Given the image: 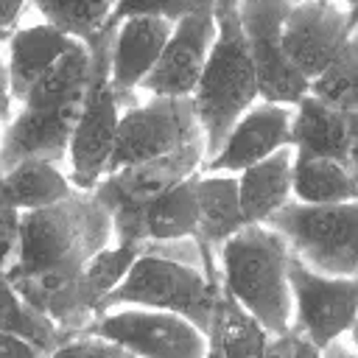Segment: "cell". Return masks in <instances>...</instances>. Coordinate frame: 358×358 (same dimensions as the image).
<instances>
[{"instance_id": "6da1fadb", "label": "cell", "mask_w": 358, "mask_h": 358, "mask_svg": "<svg viewBox=\"0 0 358 358\" xmlns=\"http://www.w3.org/2000/svg\"><path fill=\"white\" fill-rule=\"evenodd\" d=\"M92 81V50L78 42L22 98L14 120L3 126L0 165L11 171L25 159H48L67 168L70 143Z\"/></svg>"}, {"instance_id": "7a4b0ae2", "label": "cell", "mask_w": 358, "mask_h": 358, "mask_svg": "<svg viewBox=\"0 0 358 358\" xmlns=\"http://www.w3.org/2000/svg\"><path fill=\"white\" fill-rule=\"evenodd\" d=\"M224 285L207 274L204 252L196 238L148 241L126 280L101 302V313L115 308H154L190 319L207 336Z\"/></svg>"}, {"instance_id": "3957f363", "label": "cell", "mask_w": 358, "mask_h": 358, "mask_svg": "<svg viewBox=\"0 0 358 358\" xmlns=\"http://www.w3.org/2000/svg\"><path fill=\"white\" fill-rule=\"evenodd\" d=\"M115 243V221L92 190L22 213V243L6 280L36 271H84V266Z\"/></svg>"}, {"instance_id": "277c9868", "label": "cell", "mask_w": 358, "mask_h": 358, "mask_svg": "<svg viewBox=\"0 0 358 358\" xmlns=\"http://www.w3.org/2000/svg\"><path fill=\"white\" fill-rule=\"evenodd\" d=\"M218 39L193 92V106L207 143V162L224 148L235 123L260 101L257 70L241 25L238 6L218 3Z\"/></svg>"}, {"instance_id": "5b68a950", "label": "cell", "mask_w": 358, "mask_h": 358, "mask_svg": "<svg viewBox=\"0 0 358 358\" xmlns=\"http://www.w3.org/2000/svg\"><path fill=\"white\" fill-rule=\"evenodd\" d=\"M291 249L268 224H246L221 252L224 288L271 333H288L294 322Z\"/></svg>"}, {"instance_id": "8992f818", "label": "cell", "mask_w": 358, "mask_h": 358, "mask_svg": "<svg viewBox=\"0 0 358 358\" xmlns=\"http://www.w3.org/2000/svg\"><path fill=\"white\" fill-rule=\"evenodd\" d=\"M112 39H115V31H103L90 42L92 81H90V92L70 143V159H67V173L78 190H95L101 185L117 143L120 117L126 109L140 103V92L129 95L115 90L112 84Z\"/></svg>"}, {"instance_id": "52a82bcc", "label": "cell", "mask_w": 358, "mask_h": 358, "mask_svg": "<svg viewBox=\"0 0 358 358\" xmlns=\"http://www.w3.org/2000/svg\"><path fill=\"white\" fill-rule=\"evenodd\" d=\"M207 165V143L193 140L173 154L106 173L92 190L115 221V243H148L145 210L154 199L182 185Z\"/></svg>"}, {"instance_id": "ba28073f", "label": "cell", "mask_w": 358, "mask_h": 358, "mask_svg": "<svg viewBox=\"0 0 358 358\" xmlns=\"http://www.w3.org/2000/svg\"><path fill=\"white\" fill-rule=\"evenodd\" d=\"M291 255L330 277H358V201L305 204L288 201L268 218Z\"/></svg>"}, {"instance_id": "9c48e42d", "label": "cell", "mask_w": 358, "mask_h": 358, "mask_svg": "<svg viewBox=\"0 0 358 358\" xmlns=\"http://www.w3.org/2000/svg\"><path fill=\"white\" fill-rule=\"evenodd\" d=\"M201 137L204 131H201L193 98L148 95L145 101L123 112L117 143H115L106 173L173 154L182 145Z\"/></svg>"}, {"instance_id": "30bf717a", "label": "cell", "mask_w": 358, "mask_h": 358, "mask_svg": "<svg viewBox=\"0 0 358 358\" xmlns=\"http://www.w3.org/2000/svg\"><path fill=\"white\" fill-rule=\"evenodd\" d=\"M299 0H241L238 14L249 42V53L257 70L260 101L296 106L308 92L310 81L294 67L282 48V28L288 11Z\"/></svg>"}, {"instance_id": "8fae6325", "label": "cell", "mask_w": 358, "mask_h": 358, "mask_svg": "<svg viewBox=\"0 0 358 358\" xmlns=\"http://www.w3.org/2000/svg\"><path fill=\"white\" fill-rule=\"evenodd\" d=\"M291 294L294 322L291 330L319 350L333 344L358 322V277H330L308 268L291 255Z\"/></svg>"}, {"instance_id": "7c38bea8", "label": "cell", "mask_w": 358, "mask_h": 358, "mask_svg": "<svg viewBox=\"0 0 358 358\" xmlns=\"http://www.w3.org/2000/svg\"><path fill=\"white\" fill-rule=\"evenodd\" d=\"M137 358H207L210 336L182 313L154 308L106 310L95 330Z\"/></svg>"}, {"instance_id": "4fadbf2b", "label": "cell", "mask_w": 358, "mask_h": 358, "mask_svg": "<svg viewBox=\"0 0 358 358\" xmlns=\"http://www.w3.org/2000/svg\"><path fill=\"white\" fill-rule=\"evenodd\" d=\"M352 8L341 0H299L285 20L282 48L294 67L313 81L347 45L352 25Z\"/></svg>"}, {"instance_id": "5bb4252c", "label": "cell", "mask_w": 358, "mask_h": 358, "mask_svg": "<svg viewBox=\"0 0 358 358\" xmlns=\"http://www.w3.org/2000/svg\"><path fill=\"white\" fill-rule=\"evenodd\" d=\"M218 39L215 8L187 14L176 22L157 67L140 84V95H165V98H193L213 45Z\"/></svg>"}, {"instance_id": "9a60e30c", "label": "cell", "mask_w": 358, "mask_h": 358, "mask_svg": "<svg viewBox=\"0 0 358 358\" xmlns=\"http://www.w3.org/2000/svg\"><path fill=\"white\" fill-rule=\"evenodd\" d=\"M294 131V106L257 101L229 131L224 148L204 165V171H224L241 173L266 157L277 154L280 148L291 145Z\"/></svg>"}, {"instance_id": "2e32d148", "label": "cell", "mask_w": 358, "mask_h": 358, "mask_svg": "<svg viewBox=\"0 0 358 358\" xmlns=\"http://www.w3.org/2000/svg\"><path fill=\"white\" fill-rule=\"evenodd\" d=\"M199 229L196 241L204 252L207 274L215 285H224L221 277V252L227 241H232L249 221L241 207V190H238V173L224 171H201L199 173Z\"/></svg>"}, {"instance_id": "e0dca14e", "label": "cell", "mask_w": 358, "mask_h": 358, "mask_svg": "<svg viewBox=\"0 0 358 358\" xmlns=\"http://www.w3.org/2000/svg\"><path fill=\"white\" fill-rule=\"evenodd\" d=\"M3 45H6L3 78L8 81L17 103H22L31 87L39 78H45L78 45V39L67 36L64 31H59L56 25L45 20H36V22L17 28L11 39H6Z\"/></svg>"}, {"instance_id": "ac0fdd59", "label": "cell", "mask_w": 358, "mask_h": 358, "mask_svg": "<svg viewBox=\"0 0 358 358\" xmlns=\"http://www.w3.org/2000/svg\"><path fill=\"white\" fill-rule=\"evenodd\" d=\"M176 22L162 17H129L112 39V84L120 92H140L145 76L157 67Z\"/></svg>"}, {"instance_id": "d6986e66", "label": "cell", "mask_w": 358, "mask_h": 358, "mask_svg": "<svg viewBox=\"0 0 358 358\" xmlns=\"http://www.w3.org/2000/svg\"><path fill=\"white\" fill-rule=\"evenodd\" d=\"M352 129L355 123L308 92L296 106H294V131H291V145L296 157H319V159H341L347 162L350 143H352Z\"/></svg>"}, {"instance_id": "ffe728a7", "label": "cell", "mask_w": 358, "mask_h": 358, "mask_svg": "<svg viewBox=\"0 0 358 358\" xmlns=\"http://www.w3.org/2000/svg\"><path fill=\"white\" fill-rule=\"evenodd\" d=\"M294 145L280 148L263 162L238 173L241 207L249 224H268V218L294 201Z\"/></svg>"}, {"instance_id": "44dd1931", "label": "cell", "mask_w": 358, "mask_h": 358, "mask_svg": "<svg viewBox=\"0 0 358 358\" xmlns=\"http://www.w3.org/2000/svg\"><path fill=\"white\" fill-rule=\"evenodd\" d=\"M78 187L70 173L59 162L48 159H25L11 171H3V199L20 207L22 213L42 210L70 199Z\"/></svg>"}, {"instance_id": "7402d4cb", "label": "cell", "mask_w": 358, "mask_h": 358, "mask_svg": "<svg viewBox=\"0 0 358 358\" xmlns=\"http://www.w3.org/2000/svg\"><path fill=\"white\" fill-rule=\"evenodd\" d=\"M210 341L218 344L224 358H266L271 333L224 288L215 305Z\"/></svg>"}, {"instance_id": "603a6c76", "label": "cell", "mask_w": 358, "mask_h": 358, "mask_svg": "<svg viewBox=\"0 0 358 358\" xmlns=\"http://www.w3.org/2000/svg\"><path fill=\"white\" fill-rule=\"evenodd\" d=\"M201 173V171H199ZM199 173L171 187L159 199H154L145 210V238L148 241H179L196 238L199 229Z\"/></svg>"}, {"instance_id": "cb8c5ba5", "label": "cell", "mask_w": 358, "mask_h": 358, "mask_svg": "<svg viewBox=\"0 0 358 358\" xmlns=\"http://www.w3.org/2000/svg\"><path fill=\"white\" fill-rule=\"evenodd\" d=\"M294 199L305 204H347L358 201V185L341 159L296 157Z\"/></svg>"}, {"instance_id": "d4e9b609", "label": "cell", "mask_w": 358, "mask_h": 358, "mask_svg": "<svg viewBox=\"0 0 358 358\" xmlns=\"http://www.w3.org/2000/svg\"><path fill=\"white\" fill-rule=\"evenodd\" d=\"M34 14L78 42H92L109 25L117 0H31Z\"/></svg>"}, {"instance_id": "484cf974", "label": "cell", "mask_w": 358, "mask_h": 358, "mask_svg": "<svg viewBox=\"0 0 358 358\" xmlns=\"http://www.w3.org/2000/svg\"><path fill=\"white\" fill-rule=\"evenodd\" d=\"M310 92L358 126V28L350 34L330 67L310 81Z\"/></svg>"}, {"instance_id": "4316f807", "label": "cell", "mask_w": 358, "mask_h": 358, "mask_svg": "<svg viewBox=\"0 0 358 358\" xmlns=\"http://www.w3.org/2000/svg\"><path fill=\"white\" fill-rule=\"evenodd\" d=\"M3 333L17 336L22 341L36 344L39 350H45L48 355L53 350H59L64 341L76 338L70 336L64 327H59L56 319H50L45 310H39L36 305H31L28 299H22L11 285L6 291V313H3Z\"/></svg>"}, {"instance_id": "83f0119b", "label": "cell", "mask_w": 358, "mask_h": 358, "mask_svg": "<svg viewBox=\"0 0 358 358\" xmlns=\"http://www.w3.org/2000/svg\"><path fill=\"white\" fill-rule=\"evenodd\" d=\"M143 249H145L143 243H112L84 266V280L101 296V302L126 280V274L131 271Z\"/></svg>"}, {"instance_id": "f1b7e54d", "label": "cell", "mask_w": 358, "mask_h": 358, "mask_svg": "<svg viewBox=\"0 0 358 358\" xmlns=\"http://www.w3.org/2000/svg\"><path fill=\"white\" fill-rule=\"evenodd\" d=\"M215 6H218V0H117L106 31H115L129 17H162V20L179 22L187 14L210 11Z\"/></svg>"}, {"instance_id": "f546056e", "label": "cell", "mask_w": 358, "mask_h": 358, "mask_svg": "<svg viewBox=\"0 0 358 358\" xmlns=\"http://www.w3.org/2000/svg\"><path fill=\"white\" fill-rule=\"evenodd\" d=\"M126 350L117 347L115 341L103 338V336H76L70 341H64L59 350H53L48 358H123Z\"/></svg>"}, {"instance_id": "4dcf8cb0", "label": "cell", "mask_w": 358, "mask_h": 358, "mask_svg": "<svg viewBox=\"0 0 358 358\" xmlns=\"http://www.w3.org/2000/svg\"><path fill=\"white\" fill-rule=\"evenodd\" d=\"M3 271H8L17 263L20 243H22V210L3 199Z\"/></svg>"}, {"instance_id": "1f68e13d", "label": "cell", "mask_w": 358, "mask_h": 358, "mask_svg": "<svg viewBox=\"0 0 358 358\" xmlns=\"http://www.w3.org/2000/svg\"><path fill=\"white\" fill-rule=\"evenodd\" d=\"M28 11H34L31 0H3V42L22 25H28Z\"/></svg>"}, {"instance_id": "d6a6232c", "label": "cell", "mask_w": 358, "mask_h": 358, "mask_svg": "<svg viewBox=\"0 0 358 358\" xmlns=\"http://www.w3.org/2000/svg\"><path fill=\"white\" fill-rule=\"evenodd\" d=\"M0 358H48V352L39 350V347L31 344V341H22V338H17V336L3 333V336H0Z\"/></svg>"}, {"instance_id": "836d02e7", "label": "cell", "mask_w": 358, "mask_h": 358, "mask_svg": "<svg viewBox=\"0 0 358 358\" xmlns=\"http://www.w3.org/2000/svg\"><path fill=\"white\" fill-rule=\"evenodd\" d=\"M296 333L288 330V333H280V336H271V344L266 350V358H294L296 352Z\"/></svg>"}, {"instance_id": "e575fe53", "label": "cell", "mask_w": 358, "mask_h": 358, "mask_svg": "<svg viewBox=\"0 0 358 358\" xmlns=\"http://www.w3.org/2000/svg\"><path fill=\"white\" fill-rule=\"evenodd\" d=\"M322 358H358V350L350 341V336H341V338H336L333 344H327L322 350Z\"/></svg>"}, {"instance_id": "d590c367", "label": "cell", "mask_w": 358, "mask_h": 358, "mask_svg": "<svg viewBox=\"0 0 358 358\" xmlns=\"http://www.w3.org/2000/svg\"><path fill=\"white\" fill-rule=\"evenodd\" d=\"M347 168L358 185V126L352 129V143H350V154H347Z\"/></svg>"}, {"instance_id": "8d00e7d4", "label": "cell", "mask_w": 358, "mask_h": 358, "mask_svg": "<svg viewBox=\"0 0 358 358\" xmlns=\"http://www.w3.org/2000/svg\"><path fill=\"white\" fill-rule=\"evenodd\" d=\"M294 358H322V350L316 344H310L308 338H296V352Z\"/></svg>"}, {"instance_id": "74e56055", "label": "cell", "mask_w": 358, "mask_h": 358, "mask_svg": "<svg viewBox=\"0 0 358 358\" xmlns=\"http://www.w3.org/2000/svg\"><path fill=\"white\" fill-rule=\"evenodd\" d=\"M207 358H224V355H221V350H218V344H215V341H210V355H207Z\"/></svg>"}, {"instance_id": "f35d334b", "label": "cell", "mask_w": 358, "mask_h": 358, "mask_svg": "<svg viewBox=\"0 0 358 358\" xmlns=\"http://www.w3.org/2000/svg\"><path fill=\"white\" fill-rule=\"evenodd\" d=\"M350 341L355 344V350H358V322H355V327L350 330Z\"/></svg>"}, {"instance_id": "ab89813d", "label": "cell", "mask_w": 358, "mask_h": 358, "mask_svg": "<svg viewBox=\"0 0 358 358\" xmlns=\"http://www.w3.org/2000/svg\"><path fill=\"white\" fill-rule=\"evenodd\" d=\"M350 25H352V31H355V28H358V8H355V11H352V14H350Z\"/></svg>"}, {"instance_id": "60d3db41", "label": "cell", "mask_w": 358, "mask_h": 358, "mask_svg": "<svg viewBox=\"0 0 358 358\" xmlns=\"http://www.w3.org/2000/svg\"><path fill=\"white\" fill-rule=\"evenodd\" d=\"M341 3H344V6H350V8H352V11H355V8H358V0H341Z\"/></svg>"}, {"instance_id": "b9f144b4", "label": "cell", "mask_w": 358, "mask_h": 358, "mask_svg": "<svg viewBox=\"0 0 358 358\" xmlns=\"http://www.w3.org/2000/svg\"><path fill=\"white\" fill-rule=\"evenodd\" d=\"M218 3H232V6H238L241 0H218Z\"/></svg>"}, {"instance_id": "7bdbcfd3", "label": "cell", "mask_w": 358, "mask_h": 358, "mask_svg": "<svg viewBox=\"0 0 358 358\" xmlns=\"http://www.w3.org/2000/svg\"><path fill=\"white\" fill-rule=\"evenodd\" d=\"M123 358H137V355H131V352H126V355H123Z\"/></svg>"}]
</instances>
